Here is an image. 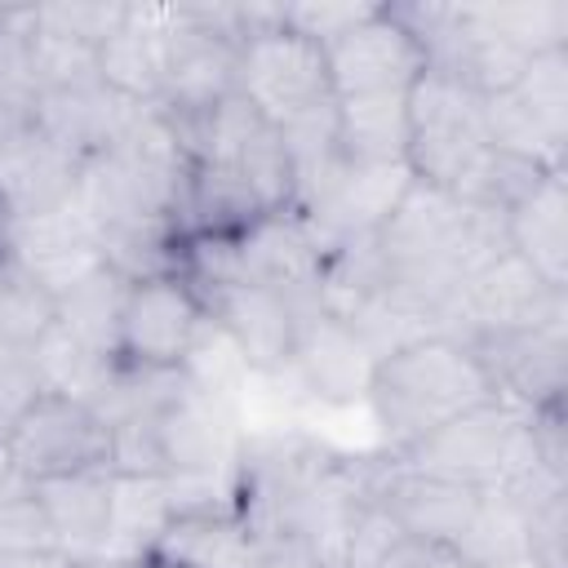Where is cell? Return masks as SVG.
Wrapping results in <instances>:
<instances>
[{
	"label": "cell",
	"mask_w": 568,
	"mask_h": 568,
	"mask_svg": "<svg viewBox=\"0 0 568 568\" xmlns=\"http://www.w3.org/2000/svg\"><path fill=\"white\" fill-rule=\"evenodd\" d=\"M235 93L253 102L275 129L297 124L324 106H333V84L324 67V49L293 27L280 22V4H271L266 22H257L235 62Z\"/></svg>",
	"instance_id": "4"
},
{
	"label": "cell",
	"mask_w": 568,
	"mask_h": 568,
	"mask_svg": "<svg viewBox=\"0 0 568 568\" xmlns=\"http://www.w3.org/2000/svg\"><path fill=\"white\" fill-rule=\"evenodd\" d=\"M138 111L142 106L124 102L115 89L102 84V75H93V80H80V84L40 89L36 93V133H44L62 151L89 160V155L106 151L129 129V120Z\"/></svg>",
	"instance_id": "13"
},
{
	"label": "cell",
	"mask_w": 568,
	"mask_h": 568,
	"mask_svg": "<svg viewBox=\"0 0 568 568\" xmlns=\"http://www.w3.org/2000/svg\"><path fill=\"white\" fill-rule=\"evenodd\" d=\"M408 151L404 164L417 182L457 195L470 204L488 160V115H484V93L462 84L448 71L426 67L413 89H408Z\"/></svg>",
	"instance_id": "3"
},
{
	"label": "cell",
	"mask_w": 568,
	"mask_h": 568,
	"mask_svg": "<svg viewBox=\"0 0 568 568\" xmlns=\"http://www.w3.org/2000/svg\"><path fill=\"white\" fill-rule=\"evenodd\" d=\"M528 497V493H524ZM568 497L564 488L528 497V559L541 568H568Z\"/></svg>",
	"instance_id": "27"
},
{
	"label": "cell",
	"mask_w": 568,
	"mask_h": 568,
	"mask_svg": "<svg viewBox=\"0 0 568 568\" xmlns=\"http://www.w3.org/2000/svg\"><path fill=\"white\" fill-rule=\"evenodd\" d=\"M373 568H475V564L448 541H417V537H399L395 532Z\"/></svg>",
	"instance_id": "29"
},
{
	"label": "cell",
	"mask_w": 568,
	"mask_h": 568,
	"mask_svg": "<svg viewBox=\"0 0 568 568\" xmlns=\"http://www.w3.org/2000/svg\"><path fill=\"white\" fill-rule=\"evenodd\" d=\"M497 399L475 351L453 333H426L373 364L364 404L377 426L395 444V453L413 448L457 413Z\"/></svg>",
	"instance_id": "1"
},
{
	"label": "cell",
	"mask_w": 568,
	"mask_h": 568,
	"mask_svg": "<svg viewBox=\"0 0 568 568\" xmlns=\"http://www.w3.org/2000/svg\"><path fill=\"white\" fill-rule=\"evenodd\" d=\"M324 49L333 98H377V93H408L413 80L426 71V49L413 27L390 9L377 4L368 18L333 36Z\"/></svg>",
	"instance_id": "8"
},
{
	"label": "cell",
	"mask_w": 568,
	"mask_h": 568,
	"mask_svg": "<svg viewBox=\"0 0 568 568\" xmlns=\"http://www.w3.org/2000/svg\"><path fill=\"white\" fill-rule=\"evenodd\" d=\"M9 235H13V213H9V204L0 195V253H9Z\"/></svg>",
	"instance_id": "32"
},
{
	"label": "cell",
	"mask_w": 568,
	"mask_h": 568,
	"mask_svg": "<svg viewBox=\"0 0 568 568\" xmlns=\"http://www.w3.org/2000/svg\"><path fill=\"white\" fill-rule=\"evenodd\" d=\"M124 293L129 280L120 271H111L106 262L89 266L84 275H75L71 284H62L58 297V328L89 346L102 359H115V337H120V311H124Z\"/></svg>",
	"instance_id": "18"
},
{
	"label": "cell",
	"mask_w": 568,
	"mask_h": 568,
	"mask_svg": "<svg viewBox=\"0 0 568 568\" xmlns=\"http://www.w3.org/2000/svg\"><path fill=\"white\" fill-rule=\"evenodd\" d=\"M75 555L62 546H31V550H0V568H71Z\"/></svg>",
	"instance_id": "30"
},
{
	"label": "cell",
	"mask_w": 568,
	"mask_h": 568,
	"mask_svg": "<svg viewBox=\"0 0 568 568\" xmlns=\"http://www.w3.org/2000/svg\"><path fill=\"white\" fill-rule=\"evenodd\" d=\"M31 13H36L40 31L98 49L106 36H115L124 27L129 4H80V0H71V4H31Z\"/></svg>",
	"instance_id": "26"
},
{
	"label": "cell",
	"mask_w": 568,
	"mask_h": 568,
	"mask_svg": "<svg viewBox=\"0 0 568 568\" xmlns=\"http://www.w3.org/2000/svg\"><path fill=\"white\" fill-rule=\"evenodd\" d=\"M475 18L515 44L519 53L537 58L550 49H568V4L564 0H501V4H470Z\"/></svg>",
	"instance_id": "22"
},
{
	"label": "cell",
	"mask_w": 568,
	"mask_h": 568,
	"mask_svg": "<svg viewBox=\"0 0 568 568\" xmlns=\"http://www.w3.org/2000/svg\"><path fill=\"white\" fill-rule=\"evenodd\" d=\"M111 484L115 470H80V475H58L40 479V506L49 515V528L67 555H98L106 550L111 532Z\"/></svg>",
	"instance_id": "17"
},
{
	"label": "cell",
	"mask_w": 568,
	"mask_h": 568,
	"mask_svg": "<svg viewBox=\"0 0 568 568\" xmlns=\"http://www.w3.org/2000/svg\"><path fill=\"white\" fill-rule=\"evenodd\" d=\"M479 493L484 488L408 466L404 457H390V466L368 475V501L386 515V524L399 537H417V541L457 546L479 510Z\"/></svg>",
	"instance_id": "10"
},
{
	"label": "cell",
	"mask_w": 568,
	"mask_h": 568,
	"mask_svg": "<svg viewBox=\"0 0 568 568\" xmlns=\"http://www.w3.org/2000/svg\"><path fill=\"white\" fill-rule=\"evenodd\" d=\"M71 568H146V555L133 559V555H106V550H98V555H80Z\"/></svg>",
	"instance_id": "31"
},
{
	"label": "cell",
	"mask_w": 568,
	"mask_h": 568,
	"mask_svg": "<svg viewBox=\"0 0 568 568\" xmlns=\"http://www.w3.org/2000/svg\"><path fill=\"white\" fill-rule=\"evenodd\" d=\"M510 93L528 106V115L546 133L568 142V49H550V53L528 58V67L519 71Z\"/></svg>",
	"instance_id": "23"
},
{
	"label": "cell",
	"mask_w": 568,
	"mask_h": 568,
	"mask_svg": "<svg viewBox=\"0 0 568 568\" xmlns=\"http://www.w3.org/2000/svg\"><path fill=\"white\" fill-rule=\"evenodd\" d=\"M484 568H541V564L528 559V555H515V559H497V564H484Z\"/></svg>",
	"instance_id": "33"
},
{
	"label": "cell",
	"mask_w": 568,
	"mask_h": 568,
	"mask_svg": "<svg viewBox=\"0 0 568 568\" xmlns=\"http://www.w3.org/2000/svg\"><path fill=\"white\" fill-rule=\"evenodd\" d=\"M178 515V484L151 475H115L111 484V532L106 555H151L164 524Z\"/></svg>",
	"instance_id": "20"
},
{
	"label": "cell",
	"mask_w": 568,
	"mask_h": 568,
	"mask_svg": "<svg viewBox=\"0 0 568 568\" xmlns=\"http://www.w3.org/2000/svg\"><path fill=\"white\" fill-rule=\"evenodd\" d=\"M4 435H9V417L0 413V444H4Z\"/></svg>",
	"instance_id": "34"
},
{
	"label": "cell",
	"mask_w": 568,
	"mask_h": 568,
	"mask_svg": "<svg viewBox=\"0 0 568 568\" xmlns=\"http://www.w3.org/2000/svg\"><path fill=\"white\" fill-rule=\"evenodd\" d=\"M31 546H58V537L40 506L36 479L9 466L0 475V550H31Z\"/></svg>",
	"instance_id": "24"
},
{
	"label": "cell",
	"mask_w": 568,
	"mask_h": 568,
	"mask_svg": "<svg viewBox=\"0 0 568 568\" xmlns=\"http://www.w3.org/2000/svg\"><path fill=\"white\" fill-rule=\"evenodd\" d=\"M462 342L484 364L497 399L524 413L564 408V368H568L564 320L541 328H515V333H470Z\"/></svg>",
	"instance_id": "11"
},
{
	"label": "cell",
	"mask_w": 568,
	"mask_h": 568,
	"mask_svg": "<svg viewBox=\"0 0 568 568\" xmlns=\"http://www.w3.org/2000/svg\"><path fill=\"white\" fill-rule=\"evenodd\" d=\"M204 328H209L204 293L182 271L129 280L115 364L124 373H182Z\"/></svg>",
	"instance_id": "5"
},
{
	"label": "cell",
	"mask_w": 568,
	"mask_h": 568,
	"mask_svg": "<svg viewBox=\"0 0 568 568\" xmlns=\"http://www.w3.org/2000/svg\"><path fill=\"white\" fill-rule=\"evenodd\" d=\"M408 93L342 98L337 102V142L346 164H404L408 151Z\"/></svg>",
	"instance_id": "19"
},
{
	"label": "cell",
	"mask_w": 568,
	"mask_h": 568,
	"mask_svg": "<svg viewBox=\"0 0 568 568\" xmlns=\"http://www.w3.org/2000/svg\"><path fill=\"white\" fill-rule=\"evenodd\" d=\"M506 248L528 262L546 284L568 288V186L564 173L541 178L524 200L501 213Z\"/></svg>",
	"instance_id": "15"
},
{
	"label": "cell",
	"mask_w": 568,
	"mask_h": 568,
	"mask_svg": "<svg viewBox=\"0 0 568 568\" xmlns=\"http://www.w3.org/2000/svg\"><path fill=\"white\" fill-rule=\"evenodd\" d=\"M169 4H129V18L115 36L98 44V75L133 106H160L164 93V58L160 27Z\"/></svg>",
	"instance_id": "16"
},
{
	"label": "cell",
	"mask_w": 568,
	"mask_h": 568,
	"mask_svg": "<svg viewBox=\"0 0 568 568\" xmlns=\"http://www.w3.org/2000/svg\"><path fill=\"white\" fill-rule=\"evenodd\" d=\"M200 293L209 306V324L231 342L248 373H284L293 364L306 315L320 306V297H297L248 280H217Z\"/></svg>",
	"instance_id": "7"
},
{
	"label": "cell",
	"mask_w": 568,
	"mask_h": 568,
	"mask_svg": "<svg viewBox=\"0 0 568 568\" xmlns=\"http://www.w3.org/2000/svg\"><path fill=\"white\" fill-rule=\"evenodd\" d=\"M53 328H58L53 288L13 253H0V337L36 351Z\"/></svg>",
	"instance_id": "21"
},
{
	"label": "cell",
	"mask_w": 568,
	"mask_h": 568,
	"mask_svg": "<svg viewBox=\"0 0 568 568\" xmlns=\"http://www.w3.org/2000/svg\"><path fill=\"white\" fill-rule=\"evenodd\" d=\"M40 390H49V386H44V373H40L36 351L13 346V342L0 337V413L13 422Z\"/></svg>",
	"instance_id": "28"
},
{
	"label": "cell",
	"mask_w": 568,
	"mask_h": 568,
	"mask_svg": "<svg viewBox=\"0 0 568 568\" xmlns=\"http://www.w3.org/2000/svg\"><path fill=\"white\" fill-rule=\"evenodd\" d=\"M9 470V457H4V444H0V475Z\"/></svg>",
	"instance_id": "35"
},
{
	"label": "cell",
	"mask_w": 568,
	"mask_h": 568,
	"mask_svg": "<svg viewBox=\"0 0 568 568\" xmlns=\"http://www.w3.org/2000/svg\"><path fill=\"white\" fill-rule=\"evenodd\" d=\"M395 457L470 488H524L532 497L564 488V475L541 457L532 413L506 399H484L457 413L453 422H444L439 430H430Z\"/></svg>",
	"instance_id": "2"
},
{
	"label": "cell",
	"mask_w": 568,
	"mask_h": 568,
	"mask_svg": "<svg viewBox=\"0 0 568 568\" xmlns=\"http://www.w3.org/2000/svg\"><path fill=\"white\" fill-rule=\"evenodd\" d=\"M36 22L31 9H0V102L36 106Z\"/></svg>",
	"instance_id": "25"
},
{
	"label": "cell",
	"mask_w": 568,
	"mask_h": 568,
	"mask_svg": "<svg viewBox=\"0 0 568 568\" xmlns=\"http://www.w3.org/2000/svg\"><path fill=\"white\" fill-rule=\"evenodd\" d=\"M555 320H564V288L546 284L528 262L501 248L457 288L448 311V333L453 337L515 333V328H541Z\"/></svg>",
	"instance_id": "9"
},
{
	"label": "cell",
	"mask_w": 568,
	"mask_h": 568,
	"mask_svg": "<svg viewBox=\"0 0 568 568\" xmlns=\"http://www.w3.org/2000/svg\"><path fill=\"white\" fill-rule=\"evenodd\" d=\"M377 355L364 346V337L333 311L315 306L302 324L297 351H293V373L302 382V390L320 404H355L368 395V377H373Z\"/></svg>",
	"instance_id": "12"
},
{
	"label": "cell",
	"mask_w": 568,
	"mask_h": 568,
	"mask_svg": "<svg viewBox=\"0 0 568 568\" xmlns=\"http://www.w3.org/2000/svg\"><path fill=\"white\" fill-rule=\"evenodd\" d=\"M80 164H84L80 155L62 151L58 142H49L36 129L22 142H13L0 155V195L13 213V222L44 217V213H58V209L75 204Z\"/></svg>",
	"instance_id": "14"
},
{
	"label": "cell",
	"mask_w": 568,
	"mask_h": 568,
	"mask_svg": "<svg viewBox=\"0 0 568 568\" xmlns=\"http://www.w3.org/2000/svg\"><path fill=\"white\" fill-rule=\"evenodd\" d=\"M4 457L27 479L111 470V422L75 395L40 390L4 435Z\"/></svg>",
	"instance_id": "6"
}]
</instances>
